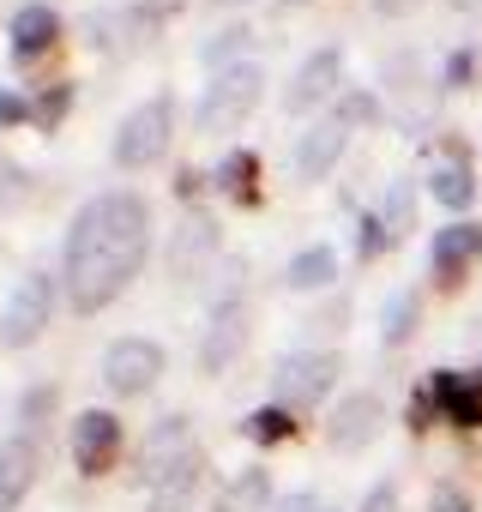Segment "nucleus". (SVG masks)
I'll return each mask as SVG.
<instances>
[{"label": "nucleus", "mask_w": 482, "mask_h": 512, "mask_svg": "<svg viewBox=\"0 0 482 512\" xmlns=\"http://www.w3.org/2000/svg\"><path fill=\"white\" fill-rule=\"evenodd\" d=\"M248 43H254V31H248V25H229V31H217V37L205 43V61L223 73V67H235V61H241V49H248Z\"/></svg>", "instance_id": "nucleus-26"}, {"label": "nucleus", "mask_w": 482, "mask_h": 512, "mask_svg": "<svg viewBox=\"0 0 482 512\" xmlns=\"http://www.w3.org/2000/svg\"><path fill=\"white\" fill-rule=\"evenodd\" d=\"M241 434H248V440H260V446H278V440H290V434H296V410H284V404H266V410H254L248 422H241Z\"/></svg>", "instance_id": "nucleus-25"}, {"label": "nucleus", "mask_w": 482, "mask_h": 512, "mask_svg": "<svg viewBox=\"0 0 482 512\" xmlns=\"http://www.w3.org/2000/svg\"><path fill=\"white\" fill-rule=\"evenodd\" d=\"M37 446L19 434V440H0V512H19V500L37 488Z\"/></svg>", "instance_id": "nucleus-16"}, {"label": "nucleus", "mask_w": 482, "mask_h": 512, "mask_svg": "<svg viewBox=\"0 0 482 512\" xmlns=\"http://www.w3.org/2000/svg\"><path fill=\"white\" fill-rule=\"evenodd\" d=\"M260 97H266V73H260V61H235V67H223V73L205 85L193 121H199V133H211V139L241 133V127H248V115L260 109Z\"/></svg>", "instance_id": "nucleus-2"}, {"label": "nucleus", "mask_w": 482, "mask_h": 512, "mask_svg": "<svg viewBox=\"0 0 482 512\" xmlns=\"http://www.w3.org/2000/svg\"><path fill=\"white\" fill-rule=\"evenodd\" d=\"M380 428H386L380 392H350V398H338L332 416H326V446H332V452H362V446L380 440Z\"/></svg>", "instance_id": "nucleus-9"}, {"label": "nucleus", "mask_w": 482, "mask_h": 512, "mask_svg": "<svg viewBox=\"0 0 482 512\" xmlns=\"http://www.w3.org/2000/svg\"><path fill=\"white\" fill-rule=\"evenodd\" d=\"M356 512H398V482H374Z\"/></svg>", "instance_id": "nucleus-32"}, {"label": "nucleus", "mask_w": 482, "mask_h": 512, "mask_svg": "<svg viewBox=\"0 0 482 512\" xmlns=\"http://www.w3.org/2000/svg\"><path fill=\"white\" fill-rule=\"evenodd\" d=\"M121 452V416L115 410H85L73 416V470L79 476H103Z\"/></svg>", "instance_id": "nucleus-12"}, {"label": "nucleus", "mask_w": 482, "mask_h": 512, "mask_svg": "<svg viewBox=\"0 0 482 512\" xmlns=\"http://www.w3.org/2000/svg\"><path fill=\"white\" fill-rule=\"evenodd\" d=\"M55 302H61V272H43V266L25 272L13 284V296L0 302V344H7V350H31L49 332Z\"/></svg>", "instance_id": "nucleus-4"}, {"label": "nucleus", "mask_w": 482, "mask_h": 512, "mask_svg": "<svg viewBox=\"0 0 482 512\" xmlns=\"http://www.w3.org/2000/svg\"><path fill=\"white\" fill-rule=\"evenodd\" d=\"M428 193H434L446 211H458V217L476 205V169L464 163V151H452V157H440V163H434V175H428Z\"/></svg>", "instance_id": "nucleus-18"}, {"label": "nucleus", "mask_w": 482, "mask_h": 512, "mask_svg": "<svg viewBox=\"0 0 482 512\" xmlns=\"http://www.w3.org/2000/svg\"><path fill=\"white\" fill-rule=\"evenodd\" d=\"M163 368H169V356H163V344L157 338H115L109 350H103V386L115 392V398H145L157 380H163Z\"/></svg>", "instance_id": "nucleus-6"}, {"label": "nucleus", "mask_w": 482, "mask_h": 512, "mask_svg": "<svg viewBox=\"0 0 482 512\" xmlns=\"http://www.w3.org/2000/svg\"><path fill=\"white\" fill-rule=\"evenodd\" d=\"M199 187H205V175H199V169H181V175H175V193H181V199H193Z\"/></svg>", "instance_id": "nucleus-36"}, {"label": "nucleus", "mask_w": 482, "mask_h": 512, "mask_svg": "<svg viewBox=\"0 0 482 512\" xmlns=\"http://www.w3.org/2000/svg\"><path fill=\"white\" fill-rule=\"evenodd\" d=\"M284 284H290V290H302V296L332 290V284H338V253H332V247H302L296 260L284 266Z\"/></svg>", "instance_id": "nucleus-20"}, {"label": "nucleus", "mask_w": 482, "mask_h": 512, "mask_svg": "<svg viewBox=\"0 0 482 512\" xmlns=\"http://www.w3.org/2000/svg\"><path fill=\"white\" fill-rule=\"evenodd\" d=\"M169 139H175V97L157 91V97H145L139 109H127V121L115 127V169L139 175V169L163 163V157H169Z\"/></svg>", "instance_id": "nucleus-3"}, {"label": "nucleus", "mask_w": 482, "mask_h": 512, "mask_svg": "<svg viewBox=\"0 0 482 512\" xmlns=\"http://www.w3.org/2000/svg\"><path fill=\"white\" fill-rule=\"evenodd\" d=\"M392 247V235H386V223L380 217H362V241H356V253L362 260H380V253Z\"/></svg>", "instance_id": "nucleus-30"}, {"label": "nucleus", "mask_w": 482, "mask_h": 512, "mask_svg": "<svg viewBox=\"0 0 482 512\" xmlns=\"http://www.w3.org/2000/svg\"><path fill=\"white\" fill-rule=\"evenodd\" d=\"M151 253V205L127 187H109L79 205L67 223V253H61V290L73 314H103L139 272Z\"/></svg>", "instance_id": "nucleus-1"}, {"label": "nucleus", "mask_w": 482, "mask_h": 512, "mask_svg": "<svg viewBox=\"0 0 482 512\" xmlns=\"http://www.w3.org/2000/svg\"><path fill=\"white\" fill-rule=\"evenodd\" d=\"M199 482H205V452L193 446L181 464H169L157 482H145V512H193Z\"/></svg>", "instance_id": "nucleus-15"}, {"label": "nucleus", "mask_w": 482, "mask_h": 512, "mask_svg": "<svg viewBox=\"0 0 482 512\" xmlns=\"http://www.w3.org/2000/svg\"><path fill=\"white\" fill-rule=\"evenodd\" d=\"M344 145H350V127H344L338 115L314 121V127H308V133L296 139V175H302V181H326V175L338 169Z\"/></svg>", "instance_id": "nucleus-14"}, {"label": "nucleus", "mask_w": 482, "mask_h": 512, "mask_svg": "<svg viewBox=\"0 0 482 512\" xmlns=\"http://www.w3.org/2000/svg\"><path fill=\"white\" fill-rule=\"evenodd\" d=\"M410 7H422V0H374V13H386V19H398V13H410Z\"/></svg>", "instance_id": "nucleus-37"}, {"label": "nucleus", "mask_w": 482, "mask_h": 512, "mask_svg": "<svg viewBox=\"0 0 482 512\" xmlns=\"http://www.w3.org/2000/svg\"><path fill=\"white\" fill-rule=\"evenodd\" d=\"M338 85H344V49H314V55L296 67V79L284 85V109H290V115H308V109H320L326 97H338Z\"/></svg>", "instance_id": "nucleus-11"}, {"label": "nucleus", "mask_w": 482, "mask_h": 512, "mask_svg": "<svg viewBox=\"0 0 482 512\" xmlns=\"http://www.w3.org/2000/svg\"><path fill=\"white\" fill-rule=\"evenodd\" d=\"M416 320H422V296H416V290H392L386 308H380V344H386V350L410 344V338H416Z\"/></svg>", "instance_id": "nucleus-23"}, {"label": "nucleus", "mask_w": 482, "mask_h": 512, "mask_svg": "<svg viewBox=\"0 0 482 512\" xmlns=\"http://www.w3.org/2000/svg\"><path fill=\"white\" fill-rule=\"evenodd\" d=\"M31 115H37V109H31V103L13 91V85H0V127H25Z\"/></svg>", "instance_id": "nucleus-31"}, {"label": "nucleus", "mask_w": 482, "mask_h": 512, "mask_svg": "<svg viewBox=\"0 0 482 512\" xmlns=\"http://www.w3.org/2000/svg\"><path fill=\"white\" fill-rule=\"evenodd\" d=\"M67 103H73V91H67V85H61V91H55V97H43V103H37V121H43V127H55V121H61V115H67Z\"/></svg>", "instance_id": "nucleus-34"}, {"label": "nucleus", "mask_w": 482, "mask_h": 512, "mask_svg": "<svg viewBox=\"0 0 482 512\" xmlns=\"http://www.w3.org/2000/svg\"><path fill=\"white\" fill-rule=\"evenodd\" d=\"M211 512H272V470H266V464L241 470V476L223 488V500H217Z\"/></svg>", "instance_id": "nucleus-22"}, {"label": "nucleus", "mask_w": 482, "mask_h": 512, "mask_svg": "<svg viewBox=\"0 0 482 512\" xmlns=\"http://www.w3.org/2000/svg\"><path fill=\"white\" fill-rule=\"evenodd\" d=\"M272 512H326L308 488H296V494H284V500H272Z\"/></svg>", "instance_id": "nucleus-35"}, {"label": "nucleus", "mask_w": 482, "mask_h": 512, "mask_svg": "<svg viewBox=\"0 0 482 512\" xmlns=\"http://www.w3.org/2000/svg\"><path fill=\"white\" fill-rule=\"evenodd\" d=\"M217 223L205 217V211H187L181 223H175V235H169V253H163V260H169V278H199L211 260H217Z\"/></svg>", "instance_id": "nucleus-13"}, {"label": "nucleus", "mask_w": 482, "mask_h": 512, "mask_svg": "<svg viewBox=\"0 0 482 512\" xmlns=\"http://www.w3.org/2000/svg\"><path fill=\"white\" fill-rule=\"evenodd\" d=\"M211 187L229 193V199H241V205H254V199H260V157H254V151H229V157L211 169Z\"/></svg>", "instance_id": "nucleus-21"}, {"label": "nucleus", "mask_w": 482, "mask_h": 512, "mask_svg": "<svg viewBox=\"0 0 482 512\" xmlns=\"http://www.w3.org/2000/svg\"><path fill=\"white\" fill-rule=\"evenodd\" d=\"M241 350H248V302L241 296H223L205 320V338H199V374L217 380L241 362Z\"/></svg>", "instance_id": "nucleus-8"}, {"label": "nucleus", "mask_w": 482, "mask_h": 512, "mask_svg": "<svg viewBox=\"0 0 482 512\" xmlns=\"http://www.w3.org/2000/svg\"><path fill=\"white\" fill-rule=\"evenodd\" d=\"M452 7H458V13H482V0H452Z\"/></svg>", "instance_id": "nucleus-38"}, {"label": "nucleus", "mask_w": 482, "mask_h": 512, "mask_svg": "<svg viewBox=\"0 0 482 512\" xmlns=\"http://www.w3.org/2000/svg\"><path fill=\"white\" fill-rule=\"evenodd\" d=\"M193 452V428H187V416H163L151 434H145V452H139V470H145V482H157L169 464H181Z\"/></svg>", "instance_id": "nucleus-17"}, {"label": "nucleus", "mask_w": 482, "mask_h": 512, "mask_svg": "<svg viewBox=\"0 0 482 512\" xmlns=\"http://www.w3.org/2000/svg\"><path fill=\"white\" fill-rule=\"evenodd\" d=\"M374 217L386 223V235H392V241H404V235L416 229V181H392Z\"/></svg>", "instance_id": "nucleus-24"}, {"label": "nucleus", "mask_w": 482, "mask_h": 512, "mask_svg": "<svg viewBox=\"0 0 482 512\" xmlns=\"http://www.w3.org/2000/svg\"><path fill=\"white\" fill-rule=\"evenodd\" d=\"M476 266H482V223L476 217H452L446 229H434V241H428V272H434L440 290H458Z\"/></svg>", "instance_id": "nucleus-7"}, {"label": "nucleus", "mask_w": 482, "mask_h": 512, "mask_svg": "<svg viewBox=\"0 0 482 512\" xmlns=\"http://www.w3.org/2000/svg\"><path fill=\"white\" fill-rule=\"evenodd\" d=\"M428 512H470V494H464V488H446V482H440V488L428 494Z\"/></svg>", "instance_id": "nucleus-33"}, {"label": "nucleus", "mask_w": 482, "mask_h": 512, "mask_svg": "<svg viewBox=\"0 0 482 512\" xmlns=\"http://www.w3.org/2000/svg\"><path fill=\"white\" fill-rule=\"evenodd\" d=\"M338 374H344V356L338 350H290V356H278L272 386H278V404L284 410H314L320 398H332Z\"/></svg>", "instance_id": "nucleus-5"}, {"label": "nucleus", "mask_w": 482, "mask_h": 512, "mask_svg": "<svg viewBox=\"0 0 482 512\" xmlns=\"http://www.w3.org/2000/svg\"><path fill=\"white\" fill-rule=\"evenodd\" d=\"M338 121H344L350 133H356V127H374V121H380V97H374V91H344V97H338Z\"/></svg>", "instance_id": "nucleus-27"}, {"label": "nucleus", "mask_w": 482, "mask_h": 512, "mask_svg": "<svg viewBox=\"0 0 482 512\" xmlns=\"http://www.w3.org/2000/svg\"><path fill=\"white\" fill-rule=\"evenodd\" d=\"M470 79H476V49H452L446 67H440V85L446 91H470Z\"/></svg>", "instance_id": "nucleus-28"}, {"label": "nucleus", "mask_w": 482, "mask_h": 512, "mask_svg": "<svg viewBox=\"0 0 482 512\" xmlns=\"http://www.w3.org/2000/svg\"><path fill=\"white\" fill-rule=\"evenodd\" d=\"M55 37H61V13L43 7V0H37V7H19V13H13V55H19V61L55 49Z\"/></svg>", "instance_id": "nucleus-19"}, {"label": "nucleus", "mask_w": 482, "mask_h": 512, "mask_svg": "<svg viewBox=\"0 0 482 512\" xmlns=\"http://www.w3.org/2000/svg\"><path fill=\"white\" fill-rule=\"evenodd\" d=\"M55 404H61V392H55V386H31V392H25V404H19V422L43 428V422L55 416Z\"/></svg>", "instance_id": "nucleus-29"}, {"label": "nucleus", "mask_w": 482, "mask_h": 512, "mask_svg": "<svg viewBox=\"0 0 482 512\" xmlns=\"http://www.w3.org/2000/svg\"><path fill=\"white\" fill-rule=\"evenodd\" d=\"M434 416L452 428H482V368H440L428 374Z\"/></svg>", "instance_id": "nucleus-10"}]
</instances>
